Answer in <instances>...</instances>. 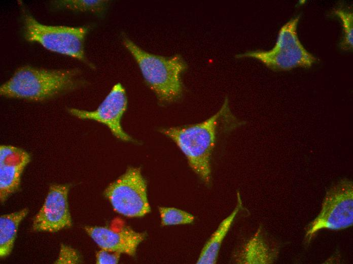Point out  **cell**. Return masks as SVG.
<instances>
[{"mask_svg": "<svg viewBox=\"0 0 353 264\" xmlns=\"http://www.w3.org/2000/svg\"><path fill=\"white\" fill-rule=\"evenodd\" d=\"M236 122L226 98L219 111L206 120L195 124L162 129L186 156L189 166L206 185L211 181V157L220 127Z\"/></svg>", "mask_w": 353, "mask_h": 264, "instance_id": "1", "label": "cell"}, {"mask_svg": "<svg viewBox=\"0 0 353 264\" xmlns=\"http://www.w3.org/2000/svg\"><path fill=\"white\" fill-rule=\"evenodd\" d=\"M78 69L50 70L24 65L0 87V95L8 98L44 101L73 91L80 84Z\"/></svg>", "mask_w": 353, "mask_h": 264, "instance_id": "2", "label": "cell"}, {"mask_svg": "<svg viewBox=\"0 0 353 264\" xmlns=\"http://www.w3.org/2000/svg\"><path fill=\"white\" fill-rule=\"evenodd\" d=\"M122 43L134 57L146 83L160 104H170L181 98L184 91L181 76L187 64L181 55L165 57L149 53L125 36Z\"/></svg>", "mask_w": 353, "mask_h": 264, "instance_id": "3", "label": "cell"}, {"mask_svg": "<svg viewBox=\"0 0 353 264\" xmlns=\"http://www.w3.org/2000/svg\"><path fill=\"white\" fill-rule=\"evenodd\" d=\"M300 16L298 15L292 18L281 27L276 43L271 50L246 51L235 57L256 59L274 71L310 68L318 61V58L309 52L299 39L297 26Z\"/></svg>", "mask_w": 353, "mask_h": 264, "instance_id": "4", "label": "cell"}, {"mask_svg": "<svg viewBox=\"0 0 353 264\" xmlns=\"http://www.w3.org/2000/svg\"><path fill=\"white\" fill-rule=\"evenodd\" d=\"M86 26L47 25L31 15H24V36L29 42L40 44L46 49L86 62L84 49Z\"/></svg>", "mask_w": 353, "mask_h": 264, "instance_id": "5", "label": "cell"}, {"mask_svg": "<svg viewBox=\"0 0 353 264\" xmlns=\"http://www.w3.org/2000/svg\"><path fill=\"white\" fill-rule=\"evenodd\" d=\"M352 223V183L343 180L327 192L319 214L306 227L305 241L309 243L321 229H343Z\"/></svg>", "mask_w": 353, "mask_h": 264, "instance_id": "6", "label": "cell"}, {"mask_svg": "<svg viewBox=\"0 0 353 264\" xmlns=\"http://www.w3.org/2000/svg\"><path fill=\"white\" fill-rule=\"evenodd\" d=\"M114 210L130 218L141 217L150 212L147 182L140 169L129 168L104 191Z\"/></svg>", "mask_w": 353, "mask_h": 264, "instance_id": "7", "label": "cell"}, {"mask_svg": "<svg viewBox=\"0 0 353 264\" xmlns=\"http://www.w3.org/2000/svg\"><path fill=\"white\" fill-rule=\"evenodd\" d=\"M127 106L125 89L118 83L114 85L103 101L94 111H89L76 108L68 109L72 115L81 119L97 121L106 125L112 134L123 141L133 140L121 125V119Z\"/></svg>", "mask_w": 353, "mask_h": 264, "instance_id": "8", "label": "cell"}, {"mask_svg": "<svg viewBox=\"0 0 353 264\" xmlns=\"http://www.w3.org/2000/svg\"><path fill=\"white\" fill-rule=\"evenodd\" d=\"M68 191L69 187L65 185L53 184L50 186L45 201L33 219V230L55 233L72 226Z\"/></svg>", "mask_w": 353, "mask_h": 264, "instance_id": "9", "label": "cell"}, {"mask_svg": "<svg viewBox=\"0 0 353 264\" xmlns=\"http://www.w3.org/2000/svg\"><path fill=\"white\" fill-rule=\"evenodd\" d=\"M120 221L109 227L86 226L84 230L101 249L133 256L145 235Z\"/></svg>", "mask_w": 353, "mask_h": 264, "instance_id": "10", "label": "cell"}, {"mask_svg": "<svg viewBox=\"0 0 353 264\" xmlns=\"http://www.w3.org/2000/svg\"><path fill=\"white\" fill-rule=\"evenodd\" d=\"M30 161L29 154L10 145L0 146V200L4 202L20 186L22 174Z\"/></svg>", "mask_w": 353, "mask_h": 264, "instance_id": "11", "label": "cell"}, {"mask_svg": "<svg viewBox=\"0 0 353 264\" xmlns=\"http://www.w3.org/2000/svg\"><path fill=\"white\" fill-rule=\"evenodd\" d=\"M242 204L240 193H237V203L232 212L224 219L204 245L197 260V264H215L222 244L229 231Z\"/></svg>", "mask_w": 353, "mask_h": 264, "instance_id": "12", "label": "cell"}, {"mask_svg": "<svg viewBox=\"0 0 353 264\" xmlns=\"http://www.w3.org/2000/svg\"><path fill=\"white\" fill-rule=\"evenodd\" d=\"M276 253L265 241L261 230L257 232L237 252L235 261L241 264H268L272 263Z\"/></svg>", "mask_w": 353, "mask_h": 264, "instance_id": "13", "label": "cell"}, {"mask_svg": "<svg viewBox=\"0 0 353 264\" xmlns=\"http://www.w3.org/2000/svg\"><path fill=\"white\" fill-rule=\"evenodd\" d=\"M28 212L27 208L0 217V257L9 255L14 247L18 226Z\"/></svg>", "mask_w": 353, "mask_h": 264, "instance_id": "14", "label": "cell"}, {"mask_svg": "<svg viewBox=\"0 0 353 264\" xmlns=\"http://www.w3.org/2000/svg\"><path fill=\"white\" fill-rule=\"evenodd\" d=\"M331 14L338 18L342 24L343 35L339 46L342 50L352 51L353 48V13L350 7L340 6L332 10Z\"/></svg>", "mask_w": 353, "mask_h": 264, "instance_id": "15", "label": "cell"}, {"mask_svg": "<svg viewBox=\"0 0 353 264\" xmlns=\"http://www.w3.org/2000/svg\"><path fill=\"white\" fill-rule=\"evenodd\" d=\"M158 210L162 226L189 224L195 220L192 214L176 208L159 207Z\"/></svg>", "mask_w": 353, "mask_h": 264, "instance_id": "16", "label": "cell"}, {"mask_svg": "<svg viewBox=\"0 0 353 264\" xmlns=\"http://www.w3.org/2000/svg\"><path fill=\"white\" fill-rule=\"evenodd\" d=\"M108 2L104 0H63L56 3L59 7L72 11L99 13Z\"/></svg>", "mask_w": 353, "mask_h": 264, "instance_id": "17", "label": "cell"}, {"mask_svg": "<svg viewBox=\"0 0 353 264\" xmlns=\"http://www.w3.org/2000/svg\"><path fill=\"white\" fill-rule=\"evenodd\" d=\"M80 261L78 252L72 247L62 245L55 263H77Z\"/></svg>", "mask_w": 353, "mask_h": 264, "instance_id": "18", "label": "cell"}, {"mask_svg": "<svg viewBox=\"0 0 353 264\" xmlns=\"http://www.w3.org/2000/svg\"><path fill=\"white\" fill-rule=\"evenodd\" d=\"M120 253L101 249L96 254V263L97 264H116L119 260Z\"/></svg>", "mask_w": 353, "mask_h": 264, "instance_id": "19", "label": "cell"}]
</instances>
